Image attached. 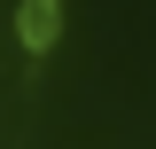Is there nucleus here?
<instances>
[{
	"instance_id": "f257e3e1",
	"label": "nucleus",
	"mask_w": 156,
	"mask_h": 149,
	"mask_svg": "<svg viewBox=\"0 0 156 149\" xmlns=\"http://www.w3.org/2000/svg\"><path fill=\"white\" fill-rule=\"evenodd\" d=\"M16 39L31 47V55H47V47L62 39V8H55V0H23V8H16Z\"/></svg>"
}]
</instances>
